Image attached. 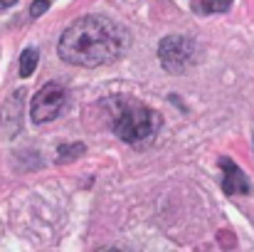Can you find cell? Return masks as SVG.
<instances>
[{
  "instance_id": "obj_1",
  "label": "cell",
  "mask_w": 254,
  "mask_h": 252,
  "mask_svg": "<svg viewBox=\"0 0 254 252\" xmlns=\"http://www.w3.org/2000/svg\"><path fill=\"white\" fill-rule=\"evenodd\" d=\"M128 50V32L106 15H84L60 37L57 52L74 67H104Z\"/></svg>"
},
{
  "instance_id": "obj_2",
  "label": "cell",
  "mask_w": 254,
  "mask_h": 252,
  "mask_svg": "<svg viewBox=\"0 0 254 252\" xmlns=\"http://www.w3.org/2000/svg\"><path fill=\"white\" fill-rule=\"evenodd\" d=\"M104 111H106L111 131L126 144L151 141L158 134V129L163 126V116L153 106H148L133 96H126V94L109 96L104 101Z\"/></svg>"
},
{
  "instance_id": "obj_3",
  "label": "cell",
  "mask_w": 254,
  "mask_h": 252,
  "mask_svg": "<svg viewBox=\"0 0 254 252\" xmlns=\"http://www.w3.org/2000/svg\"><path fill=\"white\" fill-rule=\"evenodd\" d=\"M158 57L168 75H183L195 60V42L188 35H168L158 45Z\"/></svg>"
},
{
  "instance_id": "obj_4",
  "label": "cell",
  "mask_w": 254,
  "mask_h": 252,
  "mask_svg": "<svg viewBox=\"0 0 254 252\" xmlns=\"http://www.w3.org/2000/svg\"><path fill=\"white\" fill-rule=\"evenodd\" d=\"M67 104V89L60 82H47L37 89V94L32 96V104H30V114H32V121L37 124H45V121H52L60 116V111L64 109Z\"/></svg>"
},
{
  "instance_id": "obj_5",
  "label": "cell",
  "mask_w": 254,
  "mask_h": 252,
  "mask_svg": "<svg viewBox=\"0 0 254 252\" xmlns=\"http://www.w3.org/2000/svg\"><path fill=\"white\" fill-rule=\"evenodd\" d=\"M220 168H222V190L227 195H250L252 193V183L245 175V170L237 166L232 159L222 156L220 159Z\"/></svg>"
},
{
  "instance_id": "obj_6",
  "label": "cell",
  "mask_w": 254,
  "mask_h": 252,
  "mask_svg": "<svg viewBox=\"0 0 254 252\" xmlns=\"http://www.w3.org/2000/svg\"><path fill=\"white\" fill-rule=\"evenodd\" d=\"M22 111H25V106H22V91L17 89V91H12V96L2 104V114H0V131L7 126V121H12V136L20 131V124H22Z\"/></svg>"
},
{
  "instance_id": "obj_7",
  "label": "cell",
  "mask_w": 254,
  "mask_h": 252,
  "mask_svg": "<svg viewBox=\"0 0 254 252\" xmlns=\"http://www.w3.org/2000/svg\"><path fill=\"white\" fill-rule=\"evenodd\" d=\"M37 60H40V55H37V50H35V47H27V50L20 55V77H22V80L35 75Z\"/></svg>"
},
{
  "instance_id": "obj_8",
  "label": "cell",
  "mask_w": 254,
  "mask_h": 252,
  "mask_svg": "<svg viewBox=\"0 0 254 252\" xmlns=\"http://www.w3.org/2000/svg\"><path fill=\"white\" fill-rule=\"evenodd\" d=\"M84 151H86L84 144H69V146H60V156H57V161H60V164H69V161L79 159Z\"/></svg>"
},
{
  "instance_id": "obj_9",
  "label": "cell",
  "mask_w": 254,
  "mask_h": 252,
  "mask_svg": "<svg viewBox=\"0 0 254 252\" xmlns=\"http://www.w3.org/2000/svg\"><path fill=\"white\" fill-rule=\"evenodd\" d=\"M230 5H232V0H200L197 10L210 15V12H225V10H230Z\"/></svg>"
},
{
  "instance_id": "obj_10",
  "label": "cell",
  "mask_w": 254,
  "mask_h": 252,
  "mask_svg": "<svg viewBox=\"0 0 254 252\" xmlns=\"http://www.w3.org/2000/svg\"><path fill=\"white\" fill-rule=\"evenodd\" d=\"M47 7H50V0H35V2L30 5V15H32V17H40L42 12H47Z\"/></svg>"
},
{
  "instance_id": "obj_11",
  "label": "cell",
  "mask_w": 254,
  "mask_h": 252,
  "mask_svg": "<svg viewBox=\"0 0 254 252\" xmlns=\"http://www.w3.org/2000/svg\"><path fill=\"white\" fill-rule=\"evenodd\" d=\"M17 0H0V10H5V7H10V5H15Z\"/></svg>"
}]
</instances>
